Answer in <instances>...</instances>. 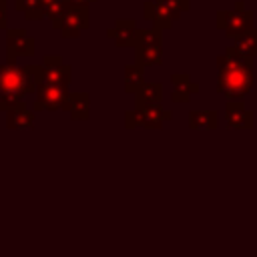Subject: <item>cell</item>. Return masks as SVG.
Instances as JSON below:
<instances>
[{"mask_svg":"<svg viewBox=\"0 0 257 257\" xmlns=\"http://www.w3.org/2000/svg\"><path fill=\"white\" fill-rule=\"evenodd\" d=\"M253 60L255 56L243 54L233 46H227V50L217 56V90L227 96V100L243 98L253 90Z\"/></svg>","mask_w":257,"mask_h":257,"instance_id":"cell-1","label":"cell"},{"mask_svg":"<svg viewBox=\"0 0 257 257\" xmlns=\"http://www.w3.org/2000/svg\"><path fill=\"white\" fill-rule=\"evenodd\" d=\"M40 80V64L18 66L16 60H6L0 64V94L18 92L22 96L34 94Z\"/></svg>","mask_w":257,"mask_h":257,"instance_id":"cell-2","label":"cell"},{"mask_svg":"<svg viewBox=\"0 0 257 257\" xmlns=\"http://www.w3.org/2000/svg\"><path fill=\"white\" fill-rule=\"evenodd\" d=\"M163 30L153 28H137L135 36V62L143 66H159L163 64Z\"/></svg>","mask_w":257,"mask_h":257,"instance_id":"cell-3","label":"cell"},{"mask_svg":"<svg viewBox=\"0 0 257 257\" xmlns=\"http://www.w3.org/2000/svg\"><path fill=\"white\" fill-rule=\"evenodd\" d=\"M52 26L60 32L62 38H78L90 26L88 4H68L64 12L52 20Z\"/></svg>","mask_w":257,"mask_h":257,"instance_id":"cell-4","label":"cell"},{"mask_svg":"<svg viewBox=\"0 0 257 257\" xmlns=\"http://www.w3.org/2000/svg\"><path fill=\"white\" fill-rule=\"evenodd\" d=\"M173 112L163 108L161 102H149V104H139L135 110H128L124 114V126L126 128H149V131H159L165 120H171Z\"/></svg>","mask_w":257,"mask_h":257,"instance_id":"cell-5","label":"cell"},{"mask_svg":"<svg viewBox=\"0 0 257 257\" xmlns=\"http://www.w3.org/2000/svg\"><path fill=\"white\" fill-rule=\"evenodd\" d=\"M253 22H255V12L247 10L241 0L231 10H219L217 12V26L229 38H237V36L249 32L251 28H255Z\"/></svg>","mask_w":257,"mask_h":257,"instance_id":"cell-6","label":"cell"},{"mask_svg":"<svg viewBox=\"0 0 257 257\" xmlns=\"http://www.w3.org/2000/svg\"><path fill=\"white\" fill-rule=\"evenodd\" d=\"M70 98V90L62 86H52V84H42L38 82L36 92H34V110H66Z\"/></svg>","mask_w":257,"mask_h":257,"instance_id":"cell-7","label":"cell"},{"mask_svg":"<svg viewBox=\"0 0 257 257\" xmlns=\"http://www.w3.org/2000/svg\"><path fill=\"white\" fill-rule=\"evenodd\" d=\"M38 82L68 88V84H70V66L64 64L58 54H46L42 58V64H40V80Z\"/></svg>","mask_w":257,"mask_h":257,"instance_id":"cell-8","label":"cell"},{"mask_svg":"<svg viewBox=\"0 0 257 257\" xmlns=\"http://www.w3.org/2000/svg\"><path fill=\"white\" fill-rule=\"evenodd\" d=\"M36 48V40L26 34L24 28H8L6 30V60H18L22 56H32Z\"/></svg>","mask_w":257,"mask_h":257,"instance_id":"cell-9","label":"cell"},{"mask_svg":"<svg viewBox=\"0 0 257 257\" xmlns=\"http://www.w3.org/2000/svg\"><path fill=\"white\" fill-rule=\"evenodd\" d=\"M225 124L231 131H251L255 126V114L243 104L241 98H231L225 104Z\"/></svg>","mask_w":257,"mask_h":257,"instance_id":"cell-10","label":"cell"},{"mask_svg":"<svg viewBox=\"0 0 257 257\" xmlns=\"http://www.w3.org/2000/svg\"><path fill=\"white\" fill-rule=\"evenodd\" d=\"M199 92V84L191 80L189 74L185 72H173L171 74V100L177 104L189 102L193 94Z\"/></svg>","mask_w":257,"mask_h":257,"instance_id":"cell-11","label":"cell"},{"mask_svg":"<svg viewBox=\"0 0 257 257\" xmlns=\"http://www.w3.org/2000/svg\"><path fill=\"white\" fill-rule=\"evenodd\" d=\"M143 16H145L147 20H151L153 26H157L159 30H169V28L173 26V22H175L173 12H171L165 4H161L159 0H149V2H145V6H143Z\"/></svg>","mask_w":257,"mask_h":257,"instance_id":"cell-12","label":"cell"},{"mask_svg":"<svg viewBox=\"0 0 257 257\" xmlns=\"http://www.w3.org/2000/svg\"><path fill=\"white\" fill-rule=\"evenodd\" d=\"M106 36L116 44V46H133L135 36H137V24L133 18H118L108 30Z\"/></svg>","mask_w":257,"mask_h":257,"instance_id":"cell-13","label":"cell"},{"mask_svg":"<svg viewBox=\"0 0 257 257\" xmlns=\"http://www.w3.org/2000/svg\"><path fill=\"white\" fill-rule=\"evenodd\" d=\"M34 126V112L24 104V100L6 110V128L10 131H24Z\"/></svg>","mask_w":257,"mask_h":257,"instance_id":"cell-14","label":"cell"},{"mask_svg":"<svg viewBox=\"0 0 257 257\" xmlns=\"http://www.w3.org/2000/svg\"><path fill=\"white\" fill-rule=\"evenodd\" d=\"M66 112L72 120H88L90 118V96L88 92H70Z\"/></svg>","mask_w":257,"mask_h":257,"instance_id":"cell-15","label":"cell"},{"mask_svg":"<svg viewBox=\"0 0 257 257\" xmlns=\"http://www.w3.org/2000/svg\"><path fill=\"white\" fill-rule=\"evenodd\" d=\"M219 124L217 110H191L189 112V128L193 131H215Z\"/></svg>","mask_w":257,"mask_h":257,"instance_id":"cell-16","label":"cell"},{"mask_svg":"<svg viewBox=\"0 0 257 257\" xmlns=\"http://www.w3.org/2000/svg\"><path fill=\"white\" fill-rule=\"evenodd\" d=\"M163 100V82H143V86L135 92V106L161 102Z\"/></svg>","mask_w":257,"mask_h":257,"instance_id":"cell-17","label":"cell"},{"mask_svg":"<svg viewBox=\"0 0 257 257\" xmlns=\"http://www.w3.org/2000/svg\"><path fill=\"white\" fill-rule=\"evenodd\" d=\"M145 82V66L135 62L124 68V92L135 94Z\"/></svg>","mask_w":257,"mask_h":257,"instance_id":"cell-18","label":"cell"},{"mask_svg":"<svg viewBox=\"0 0 257 257\" xmlns=\"http://www.w3.org/2000/svg\"><path fill=\"white\" fill-rule=\"evenodd\" d=\"M233 48L243 52V54L257 56V28H251L249 32L233 38Z\"/></svg>","mask_w":257,"mask_h":257,"instance_id":"cell-19","label":"cell"},{"mask_svg":"<svg viewBox=\"0 0 257 257\" xmlns=\"http://www.w3.org/2000/svg\"><path fill=\"white\" fill-rule=\"evenodd\" d=\"M14 8L18 12H24V16L28 20L44 18V10H42V2L40 0H14Z\"/></svg>","mask_w":257,"mask_h":257,"instance_id":"cell-20","label":"cell"},{"mask_svg":"<svg viewBox=\"0 0 257 257\" xmlns=\"http://www.w3.org/2000/svg\"><path fill=\"white\" fill-rule=\"evenodd\" d=\"M40 2H42L44 18H50V20L58 18V16L64 12V8L68 6V2H66V0H40Z\"/></svg>","mask_w":257,"mask_h":257,"instance_id":"cell-21","label":"cell"},{"mask_svg":"<svg viewBox=\"0 0 257 257\" xmlns=\"http://www.w3.org/2000/svg\"><path fill=\"white\" fill-rule=\"evenodd\" d=\"M161 4H165L171 12H173V16H175V20H179L181 18V14L183 12H187L189 8H191V0H159Z\"/></svg>","mask_w":257,"mask_h":257,"instance_id":"cell-22","label":"cell"},{"mask_svg":"<svg viewBox=\"0 0 257 257\" xmlns=\"http://www.w3.org/2000/svg\"><path fill=\"white\" fill-rule=\"evenodd\" d=\"M20 102H22V94H18V92H4V94H0V110H4V112L8 108L20 104Z\"/></svg>","mask_w":257,"mask_h":257,"instance_id":"cell-23","label":"cell"},{"mask_svg":"<svg viewBox=\"0 0 257 257\" xmlns=\"http://www.w3.org/2000/svg\"><path fill=\"white\" fill-rule=\"evenodd\" d=\"M6 28V0L0 2V30Z\"/></svg>","mask_w":257,"mask_h":257,"instance_id":"cell-24","label":"cell"},{"mask_svg":"<svg viewBox=\"0 0 257 257\" xmlns=\"http://www.w3.org/2000/svg\"><path fill=\"white\" fill-rule=\"evenodd\" d=\"M68 4H92V2H96V0H66Z\"/></svg>","mask_w":257,"mask_h":257,"instance_id":"cell-25","label":"cell"},{"mask_svg":"<svg viewBox=\"0 0 257 257\" xmlns=\"http://www.w3.org/2000/svg\"><path fill=\"white\" fill-rule=\"evenodd\" d=\"M0 2H4V0H0Z\"/></svg>","mask_w":257,"mask_h":257,"instance_id":"cell-26","label":"cell"}]
</instances>
